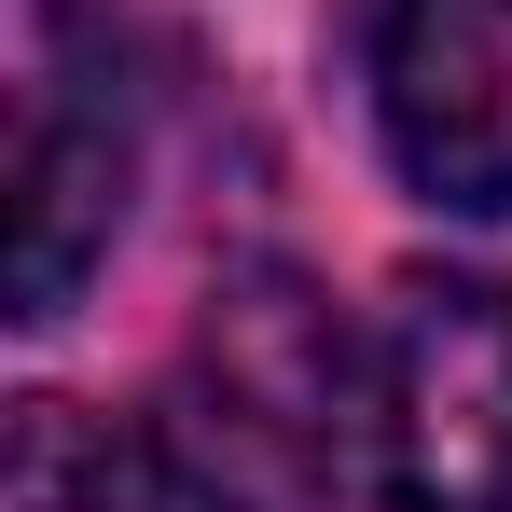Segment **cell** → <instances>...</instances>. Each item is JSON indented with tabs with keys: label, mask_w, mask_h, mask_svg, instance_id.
Wrapping results in <instances>:
<instances>
[{
	"label": "cell",
	"mask_w": 512,
	"mask_h": 512,
	"mask_svg": "<svg viewBox=\"0 0 512 512\" xmlns=\"http://www.w3.org/2000/svg\"><path fill=\"white\" fill-rule=\"evenodd\" d=\"M111 222H125V125L42 84L14 125V319H56L97 277Z\"/></svg>",
	"instance_id": "4"
},
{
	"label": "cell",
	"mask_w": 512,
	"mask_h": 512,
	"mask_svg": "<svg viewBox=\"0 0 512 512\" xmlns=\"http://www.w3.org/2000/svg\"><path fill=\"white\" fill-rule=\"evenodd\" d=\"M388 167L443 208H512V0H388L374 14Z\"/></svg>",
	"instance_id": "3"
},
{
	"label": "cell",
	"mask_w": 512,
	"mask_h": 512,
	"mask_svg": "<svg viewBox=\"0 0 512 512\" xmlns=\"http://www.w3.org/2000/svg\"><path fill=\"white\" fill-rule=\"evenodd\" d=\"M139 429L167 512H333L346 457H374V333L305 277H222Z\"/></svg>",
	"instance_id": "1"
},
{
	"label": "cell",
	"mask_w": 512,
	"mask_h": 512,
	"mask_svg": "<svg viewBox=\"0 0 512 512\" xmlns=\"http://www.w3.org/2000/svg\"><path fill=\"white\" fill-rule=\"evenodd\" d=\"M374 499L388 512H512V291L402 277L374 319Z\"/></svg>",
	"instance_id": "2"
}]
</instances>
